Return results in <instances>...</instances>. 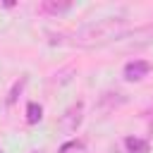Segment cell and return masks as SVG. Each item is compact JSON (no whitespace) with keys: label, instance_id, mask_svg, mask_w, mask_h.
Instances as JSON below:
<instances>
[{"label":"cell","instance_id":"obj_1","mask_svg":"<svg viewBox=\"0 0 153 153\" xmlns=\"http://www.w3.org/2000/svg\"><path fill=\"white\" fill-rule=\"evenodd\" d=\"M127 31H129V22L124 17H103L79 26L69 36V43L76 48H103V45H112Z\"/></svg>","mask_w":153,"mask_h":153},{"label":"cell","instance_id":"obj_2","mask_svg":"<svg viewBox=\"0 0 153 153\" xmlns=\"http://www.w3.org/2000/svg\"><path fill=\"white\" fill-rule=\"evenodd\" d=\"M153 43V26H139L134 31H127L124 36H120L110 48L115 50H136V48H143Z\"/></svg>","mask_w":153,"mask_h":153},{"label":"cell","instance_id":"obj_3","mask_svg":"<svg viewBox=\"0 0 153 153\" xmlns=\"http://www.w3.org/2000/svg\"><path fill=\"white\" fill-rule=\"evenodd\" d=\"M81 120H84V103L76 100V103H72V105L60 115V120H57V129H60L62 134H74V131L79 129Z\"/></svg>","mask_w":153,"mask_h":153},{"label":"cell","instance_id":"obj_4","mask_svg":"<svg viewBox=\"0 0 153 153\" xmlns=\"http://www.w3.org/2000/svg\"><path fill=\"white\" fill-rule=\"evenodd\" d=\"M148 72H151V65H148L146 60H129V62L124 65V79H127V81H139V79H143Z\"/></svg>","mask_w":153,"mask_h":153},{"label":"cell","instance_id":"obj_5","mask_svg":"<svg viewBox=\"0 0 153 153\" xmlns=\"http://www.w3.org/2000/svg\"><path fill=\"white\" fill-rule=\"evenodd\" d=\"M67 10H72L69 0H43L41 2V12H45V14H62Z\"/></svg>","mask_w":153,"mask_h":153},{"label":"cell","instance_id":"obj_6","mask_svg":"<svg viewBox=\"0 0 153 153\" xmlns=\"http://www.w3.org/2000/svg\"><path fill=\"white\" fill-rule=\"evenodd\" d=\"M124 146H127L129 153H148V141L136 139V136H127L124 139Z\"/></svg>","mask_w":153,"mask_h":153},{"label":"cell","instance_id":"obj_7","mask_svg":"<svg viewBox=\"0 0 153 153\" xmlns=\"http://www.w3.org/2000/svg\"><path fill=\"white\" fill-rule=\"evenodd\" d=\"M60 153H88V151H86V143L84 141L72 139V141H67V143L60 146Z\"/></svg>","mask_w":153,"mask_h":153},{"label":"cell","instance_id":"obj_8","mask_svg":"<svg viewBox=\"0 0 153 153\" xmlns=\"http://www.w3.org/2000/svg\"><path fill=\"white\" fill-rule=\"evenodd\" d=\"M41 117H43V108H41L38 103H29V105H26V122H29V124H36Z\"/></svg>","mask_w":153,"mask_h":153},{"label":"cell","instance_id":"obj_9","mask_svg":"<svg viewBox=\"0 0 153 153\" xmlns=\"http://www.w3.org/2000/svg\"><path fill=\"white\" fill-rule=\"evenodd\" d=\"M22 86H24V79H22V81H17V84H14V88H12V93H10V98H7V100H10V103H14V98H17V91H22Z\"/></svg>","mask_w":153,"mask_h":153}]
</instances>
